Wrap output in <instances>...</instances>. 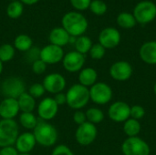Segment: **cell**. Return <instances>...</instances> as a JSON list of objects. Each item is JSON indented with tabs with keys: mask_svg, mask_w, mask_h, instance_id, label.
<instances>
[{
	"mask_svg": "<svg viewBox=\"0 0 156 155\" xmlns=\"http://www.w3.org/2000/svg\"><path fill=\"white\" fill-rule=\"evenodd\" d=\"M62 27L72 37H80L88 29V20L86 17L79 12H68L61 19Z\"/></svg>",
	"mask_w": 156,
	"mask_h": 155,
	"instance_id": "1",
	"label": "cell"
},
{
	"mask_svg": "<svg viewBox=\"0 0 156 155\" xmlns=\"http://www.w3.org/2000/svg\"><path fill=\"white\" fill-rule=\"evenodd\" d=\"M33 134L37 144L43 147H52L54 146L58 138V133L57 129L48 122H38L35 129L33 130Z\"/></svg>",
	"mask_w": 156,
	"mask_h": 155,
	"instance_id": "2",
	"label": "cell"
},
{
	"mask_svg": "<svg viewBox=\"0 0 156 155\" xmlns=\"http://www.w3.org/2000/svg\"><path fill=\"white\" fill-rule=\"evenodd\" d=\"M67 104L69 108L79 111L84 108L90 101V90L80 83L72 85L66 92Z\"/></svg>",
	"mask_w": 156,
	"mask_h": 155,
	"instance_id": "3",
	"label": "cell"
},
{
	"mask_svg": "<svg viewBox=\"0 0 156 155\" xmlns=\"http://www.w3.org/2000/svg\"><path fill=\"white\" fill-rule=\"evenodd\" d=\"M19 135V129L15 120H0V147L14 146Z\"/></svg>",
	"mask_w": 156,
	"mask_h": 155,
	"instance_id": "4",
	"label": "cell"
},
{
	"mask_svg": "<svg viewBox=\"0 0 156 155\" xmlns=\"http://www.w3.org/2000/svg\"><path fill=\"white\" fill-rule=\"evenodd\" d=\"M0 92L5 98L17 100L21 94L26 92V84L19 77H8L2 81Z\"/></svg>",
	"mask_w": 156,
	"mask_h": 155,
	"instance_id": "5",
	"label": "cell"
},
{
	"mask_svg": "<svg viewBox=\"0 0 156 155\" xmlns=\"http://www.w3.org/2000/svg\"><path fill=\"white\" fill-rule=\"evenodd\" d=\"M123 155H150L151 149L149 144L142 138L128 137L122 145Z\"/></svg>",
	"mask_w": 156,
	"mask_h": 155,
	"instance_id": "6",
	"label": "cell"
},
{
	"mask_svg": "<svg viewBox=\"0 0 156 155\" xmlns=\"http://www.w3.org/2000/svg\"><path fill=\"white\" fill-rule=\"evenodd\" d=\"M133 16L140 24H148L156 17V5L148 0L139 2L133 9Z\"/></svg>",
	"mask_w": 156,
	"mask_h": 155,
	"instance_id": "7",
	"label": "cell"
},
{
	"mask_svg": "<svg viewBox=\"0 0 156 155\" xmlns=\"http://www.w3.org/2000/svg\"><path fill=\"white\" fill-rule=\"evenodd\" d=\"M89 90L90 99L98 105H105L109 103L113 96L111 86L104 82H96L89 89Z\"/></svg>",
	"mask_w": 156,
	"mask_h": 155,
	"instance_id": "8",
	"label": "cell"
},
{
	"mask_svg": "<svg viewBox=\"0 0 156 155\" xmlns=\"http://www.w3.org/2000/svg\"><path fill=\"white\" fill-rule=\"evenodd\" d=\"M98 130L96 125L86 122L78 126L75 132V139L80 145L88 146L96 140Z\"/></svg>",
	"mask_w": 156,
	"mask_h": 155,
	"instance_id": "9",
	"label": "cell"
},
{
	"mask_svg": "<svg viewBox=\"0 0 156 155\" xmlns=\"http://www.w3.org/2000/svg\"><path fill=\"white\" fill-rule=\"evenodd\" d=\"M42 84L46 91L55 95L59 92H62L65 90L67 82L63 75L55 72L47 75L44 78Z\"/></svg>",
	"mask_w": 156,
	"mask_h": 155,
	"instance_id": "10",
	"label": "cell"
},
{
	"mask_svg": "<svg viewBox=\"0 0 156 155\" xmlns=\"http://www.w3.org/2000/svg\"><path fill=\"white\" fill-rule=\"evenodd\" d=\"M58 111V106L53 98H44L37 105V115L41 121L48 122L56 117Z\"/></svg>",
	"mask_w": 156,
	"mask_h": 155,
	"instance_id": "11",
	"label": "cell"
},
{
	"mask_svg": "<svg viewBox=\"0 0 156 155\" xmlns=\"http://www.w3.org/2000/svg\"><path fill=\"white\" fill-rule=\"evenodd\" d=\"M62 65L65 70L68 72H78L83 69L85 64V56L75 51H70L64 55L62 59Z\"/></svg>",
	"mask_w": 156,
	"mask_h": 155,
	"instance_id": "12",
	"label": "cell"
},
{
	"mask_svg": "<svg viewBox=\"0 0 156 155\" xmlns=\"http://www.w3.org/2000/svg\"><path fill=\"white\" fill-rule=\"evenodd\" d=\"M131 106L125 101H115L108 110L109 118L115 122H124L130 118Z\"/></svg>",
	"mask_w": 156,
	"mask_h": 155,
	"instance_id": "13",
	"label": "cell"
},
{
	"mask_svg": "<svg viewBox=\"0 0 156 155\" xmlns=\"http://www.w3.org/2000/svg\"><path fill=\"white\" fill-rule=\"evenodd\" d=\"M64 50L62 48L49 44L45 46L40 49V59L45 62L47 65L50 64H57L60 61H62L64 58Z\"/></svg>",
	"mask_w": 156,
	"mask_h": 155,
	"instance_id": "14",
	"label": "cell"
},
{
	"mask_svg": "<svg viewBox=\"0 0 156 155\" xmlns=\"http://www.w3.org/2000/svg\"><path fill=\"white\" fill-rule=\"evenodd\" d=\"M110 76L117 81L128 80L133 72L132 65L124 60L117 61L113 63L110 68Z\"/></svg>",
	"mask_w": 156,
	"mask_h": 155,
	"instance_id": "15",
	"label": "cell"
},
{
	"mask_svg": "<svg viewBox=\"0 0 156 155\" xmlns=\"http://www.w3.org/2000/svg\"><path fill=\"white\" fill-rule=\"evenodd\" d=\"M121 42V34L114 27H106L99 35V43L106 49L116 48Z\"/></svg>",
	"mask_w": 156,
	"mask_h": 155,
	"instance_id": "16",
	"label": "cell"
},
{
	"mask_svg": "<svg viewBox=\"0 0 156 155\" xmlns=\"http://www.w3.org/2000/svg\"><path fill=\"white\" fill-rule=\"evenodd\" d=\"M20 111L16 99L5 98L0 102V117L3 120H14Z\"/></svg>",
	"mask_w": 156,
	"mask_h": 155,
	"instance_id": "17",
	"label": "cell"
},
{
	"mask_svg": "<svg viewBox=\"0 0 156 155\" xmlns=\"http://www.w3.org/2000/svg\"><path fill=\"white\" fill-rule=\"evenodd\" d=\"M36 144L37 142L33 132H23L18 135L15 143V148L18 153H29L35 148Z\"/></svg>",
	"mask_w": 156,
	"mask_h": 155,
	"instance_id": "18",
	"label": "cell"
},
{
	"mask_svg": "<svg viewBox=\"0 0 156 155\" xmlns=\"http://www.w3.org/2000/svg\"><path fill=\"white\" fill-rule=\"evenodd\" d=\"M141 59L149 65H156V41H148L142 45L139 50Z\"/></svg>",
	"mask_w": 156,
	"mask_h": 155,
	"instance_id": "19",
	"label": "cell"
},
{
	"mask_svg": "<svg viewBox=\"0 0 156 155\" xmlns=\"http://www.w3.org/2000/svg\"><path fill=\"white\" fill-rule=\"evenodd\" d=\"M69 37L70 36L69 35V33L61 26V27L53 28L49 33L48 39L50 44L62 48L67 44H69Z\"/></svg>",
	"mask_w": 156,
	"mask_h": 155,
	"instance_id": "20",
	"label": "cell"
},
{
	"mask_svg": "<svg viewBox=\"0 0 156 155\" xmlns=\"http://www.w3.org/2000/svg\"><path fill=\"white\" fill-rule=\"evenodd\" d=\"M78 79L80 85L86 88H90L97 82L98 73L92 68H84L80 71Z\"/></svg>",
	"mask_w": 156,
	"mask_h": 155,
	"instance_id": "21",
	"label": "cell"
},
{
	"mask_svg": "<svg viewBox=\"0 0 156 155\" xmlns=\"http://www.w3.org/2000/svg\"><path fill=\"white\" fill-rule=\"evenodd\" d=\"M19 110L21 112H33L36 109V99L28 92H24L17 99Z\"/></svg>",
	"mask_w": 156,
	"mask_h": 155,
	"instance_id": "22",
	"label": "cell"
},
{
	"mask_svg": "<svg viewBox=\"0 0 156 155\" xmlns=\"http://www.w3.org/2000/svg\"><path fill=\"white\" fill-rule=\"evenodd\" d=\"M142 126L139 121L129 118L124 122L123 124V132L128 137H136L141 132Z\"/></svg>",
	"mask_w": 156,
	"mask_h": 155,
	"instance_id": "23",
	"label": "cell"
},
{
	"mask_svg": "<svg viewBox=\"0 0 156 155\" xmlns=\"http://www.w3.org/2000/svg\"><path fill=\"white\" fill-rule=\"evenodd\" d=\"M33 46L32 38L26 34L18 35L14 41V48L21 52H27Z\"/></svg>",
	"mask_w": 156,
	"mask_h": 155,
	"instance_id": "24",
	"label": "cell"
},
{
	"mask_svg": "<svg viewBox=\"0 0 156 155\" xmlns=\"http://www.w3.org/2000/svg\"><path fill=\"white\" fill-rule=\"evenodd\" d=\"M38 121L33 112H22L19 115L20 125L27 130H34Z\"/></svg>",
	"mask_w": 156,
	"mask_h": 155,
	"instance_id": "25",
	"label": "cell"
},
{
	"mask_svg": "<svg viewBox=\"0 0 156 155\" xmlns=\"http://www.w3.org/2000/svg\"><path fill=\"white\" fill-rule=\"evenodd\" d=\"M74 45H75V48H76L77 52H79L82 55H85L90 52L93 44H92L91 39L89 37L80 36V37H77Z\"/></svg>",
	"mask_w": 156,
	"mask_h": 155,
	"instance_id": "26",
	"label": "cell"
},
{
	"mask_svg": "<svg viewBox=\"0 0 156 155\" xmlns=\"http://www.w3.org/2000/svg\"><path fill=\"white\" fill-rule=\"evenodd\" d=\"M136 23L137 22L133 14L123 12L119 14V16H117V24L122 28H133V26H135Z\"/></svg>",
	"mask_w": 156,
	"mask_h": 155,
	"instance_id": "27",
	"label": "cell"
},
{
	"mask_svg": "<svg viewBox=\"0 0 156 155\" xmlns=\"http://www.w3.org/2000/svg\"><path fill=\"white\" fill-rule=\"evenodd\" d=\"M23 10H24V5L19 0L13 1L10 2L6 7V15L12 19H16L23 14Z\"/></svg>",
	"mask_w": 156,
	"mask_h": 155,
	"instance_id": "28",
	"label": "cell"
},
{
	"mask_svg": "<svg viewBox=\"0 0 156 155\" xmlns=\"http://www.w3.org/2000/svg\"><path fill=\"white\" fill-rule=\"evenodd\" d=\"M87 122L92 124H98L104 120V113L99 108H90L85 112Z\"/></svg>",
	"mask_w": 156,
	"mask_h": 155,
	"instance_id": "29",
	"label": "cell"
},
{
	"mask_svg": "<svg viewBox=\"0 0 156 155\" xmlns=\"http://www.w3.org/2000/svg\"><path fill=\"white\" fill-rule=\"evenodd\" d=\"M16 48L11 44H3L0 46V60L4 62H8L15 57Z\"/></svg>",
	"mask_w": 156,
	"mask_h": 155,
	"instance_id": "30",
	"label": "cell"
},
{
	"mask_svg": "<svg viewBox=\"0 0 156 155\" xmlns=\"http://www.w3.org/2000/svg\"><path fill=\"white\" fill-rule=\"evenodd\" d=\"M89 8L97 16H102L107 12V5L102 0H91Z\"/></svg>",
	"mask_w": 156,
	"mask_h": 155,
	"instance_id": "31",
	"label": "cell"
},
{
	"mask_svg": "<svg viewBox=\"0 0 156 155\" xmlns=\"http://www.w3.org/2000/svg\"><path fill=\"white\" fill-rule=\"evenodd\" d=\"M105 53H106V48H103L100 43L93 44L90 52H89L90 58L92 59H95V60L101 59L105 56Z\"/></svg>",
	"mask_w": 156,
	"mask_h": 155,
	"instance_id": "32",
	"label": "cell"
},
{
	"mask_svg": "<svg viewBox=\"0 0 156 155\" xmlns=\"http://www.w3.org/2000/svg\"><path fill=\"white\" fill-rule=\"evenodd\" d=\"M46 92L44 86L42 83H34L29 87L28 93L34 98V99H38L41 98L44 93Z\"/></svg>",
	"mask_w": 156,
	"mask_h": 155,
	"instance_id": "33",
	"label": "cell"
},
{
	"mask_svg": "<svg viewBox=\"0 0 156 155\" xmlns=\"http://www.w3.org/2000/svg\"><path fill=\"white\" fill-rule=\"evenodd\" d=\"M145 115V110L143 106L141 105H133L131 107V111H130V118L140 121L142 120Z\"/></svg>",
	"mask_w": 156,
	"mask_h": 155,
	"instance_id": "34",
	"label": "cell"
},
{
	"mask_svg": "<svg viewBox=\"0 0 156 155\" xmlns=\"http://www.w3.org/2000/svg\"><path fill=\"white\" fill-rule=\"evenodd\" d=\"M39 56H40V49H38L37 48H33L32 47L29 50H27L26 52L25 58H26V59H27V62L33 63L36 60H37V59L40 58Z\"/></svg>",
	"mask_w": 156,
	"mask_h": 155,
	"instance_id": "35",
	"label": "cell"
},
{
	"mask_svg": "<svg viewBox=\"0 0 156 155\" xmlns=\"http://www.w3.org/2000/svg\"><path fill=\"white\" fill-rule=\"evenodd\" d=\"M69 2L76 10L83 11L90 7L91 0H69Z\"/></svg>",
	"mask_w": 156,
	"mask_h": 155,
	"instance_id": "36",
	"label": "cell"
},
{
	"mask_svg": "<svg viewBox=\"0 0 156 155\" xmlns=\"http://www.w3.org/2000/svg\"><path fill=\"white\" fill-rule=\"evenodd\" d=\"M47 69V64L43 62L40 58L32 63V71L36 75L43 74Z\"/></svg>",
	"mask_w": 156,
	"mask_h": 155,
	"instance_id": "37",
	"label": "cell"
},
{
	"mask_svg": "<svg viewBox=\"0 0 156 155\" xmlns=\"http://www.w3.org/2000/svg\"><path fill=\"white\" fill-rule=\"evenodd\" d=\"M51 155H75L74 153L67 146L64 144H59L56 146L52 152Z\"/></svg>",
	"mask_w": 156,
	"mask_h": 155,
	"instance_id": "38",
	"label": "cell"
},
{
	"mask_svg": "<svg viewBox=\"0 0 156 155\" xmlns=\"http://www.w3.org/2000/svg\"><path fill=\"white\" fill-rule=\"evenodd\" d=\"M73 121L76 124L78 125H81L83 124L84 122H87V118H86V114L84 111L79 110V111H76L73 114Z\"/></svg>",
	"mask_w": 156,
	"mask_h": 155,
	"instance_id": "39",
	"label": "cell"
},
{
	"mask_svg": "<svg viewBox=\"0 0 156 155\" xmlns=\"http://www.w3.org/2000/svg\"><path fill=\"white\" fill-rule=\"evenodd\" d=\"M54 100L55 102L58 104V106H62L64 104H67V99H66V93L63 92H59L58 94L54 95Z\"/></svg>",
	"mask_w": 156,
	"mask_h": 155,
	"instance_id": "40",
	"label": "cell"
},
{
	"mask_svg": "<svg viewBox=\"0 0 156 155\" xmlns=\"http://www.w3.org/2000/svg\"><path fill=\"white\" fill-rule=\"evenodd\" d=\"M18 152L14 146L4 147L0 149V155H18Z\"/></svg>",
	"mask_w": 156,
	"mask_h": 155,
	"instance_id": "41",
	"label": "cell"
},
{
	"mask_svg": "<svg viewBox=\"0 0 156 155\" xmlns=\"http://www.w3.org/2000/svg\"><path fill=\"white\" fill-rule=\"evenodd\" d=\"M23 5H32L37 4L39 0H19Z\"/></svg>",
	"mask_w": 156,
	"mask_h": 155,
	"instance_id": "42",
	"label": "cell"
},
{
	"mask_svg": "<svg viewBox=\"0 0 156 155\" xmlns=\"http://www.w3.org/2000/svg\"><path fill=\"white\" fill-rule=\"evenodd\" d=\"M76 39H77V37H72V36H70V37H69V43H70V44H75V42H76Z\"/></svg>",
	"mask_w": 156,
	"mask_h": 155,
	"instance_id": "43",
	"label": "cell"
},
{
	"mask_svg": "<svg viewBox=\"0 0 156 155\" xmlns=\"http://www.w3.org/2000/svg\"><path fill=\"white\" fill-rule=\"evenodd\" d=\"M3 69H4V67H3V62L0 60V75H1L2 72H3Z\"/></svg>",
	"mask_w": 156,
	"mask_h": 155,
	"instance_id": "44",
	"label": "cell"
},
{
	"mask_svg": "<svg viewBox=\"0 0 156 155\" xmlns=\"http://www.w3.org/2000/svg\"><path fill=\"white\" fill-rule=\"evenodd\" d=\"M154 94L156 95V82L154 83Z\"/></svg>",
	"mask_w": 156,
	"mask_h": 155,
	"instance_id": "45",
	"label": "cell"
},
{
	"mask_svg": "<svg viewBox=\"0 0 156 155\" xmlns=\"http://www.w3.org/2000/svg\"><path fill=\"white\" fill-rule=\"evenodd\" d=\"M18 155H31V154H29V153H19Z\"/></svg>",
	"mask_w": 156,
	"mask_h": 155,
	"instance_id": "46",
	"label": "cell"
},
{
	"mask_svg": "<svg viewBox=\"0 0 156 155\" xmlns=\"http://www.w3.org/2000/svg\"><path fill=\"white\" fill-rule=\"evenodd\" d=\"M13 1H18V0H11V2H13Z\"/></svg>",
	"mask_w": 156,
	"mask_h": 155,
	"instance_id": "47",
	"label": "cell"
}]
</instances>
